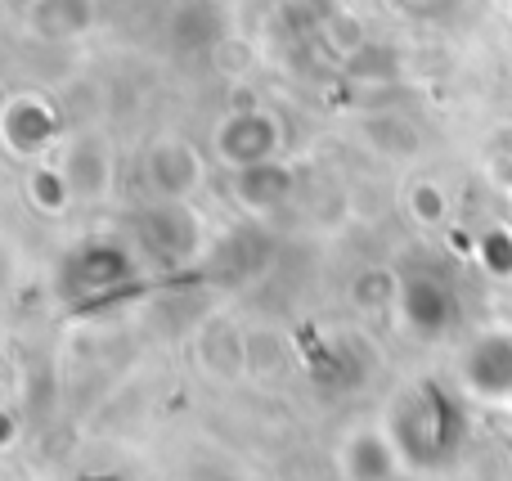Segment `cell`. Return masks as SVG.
<instances>
[{
    "label": "cell",
    "instance_id": "6da1fadb",
    "mask_svg": "<svg viewBox=\"0 0 512 481\" xmlns=\"http://www.w3.org/2000/svg\"><path fill=\"white\" fill-rule=\"evenodd\" d=\"M63 176H68L72 194L81 198H104L113 185V158H108L104 140H72L68 158H63Z\"/></svg>",
    "mask_w": 512,
    "mask_h": 481
},
{
    "label": "cell",
    "instance_id": "7a4b0ae2",
    "mask_svg": "<svg viewBox=\"0 0 512 481\" xmlns=\"http://www.w3.org/2000/svg\"><path fill=\"white\" fill-rule=\"evenodd\" d=\"M149 171H153V185L167 198H185L198 185V176H203V158L185 140H162L149 158Z\"/></svg>",
    "mask_w": 512,
    "mask_h": 481
},
{
    "label": "cell",
    "instance_id": "3957f363",
    "mask_svg": "<svg viewBox=\"0 0 512 481\" xmlns=\"http://www.w3.org/2000/svg\"><path fill=\"white\" fill-rule=\"evenodd\" d=\"M346 477L351 481H382L391 473V455H387V441L373 437V432H355L346 441Z\"/></svg>",
    "mask_w": 512,
    "mask_h": 481
},
{
    "label": "cell",
    "instance_id": "277c9868",
    "mask_svg": "<svg viewBox=\"0 0 512 481\" xmlns=\"http://www.w3.org/2000/svg\"><path fill=\"white\" fill-rule=\"evenodd\" d=\"M32 198H36L41 212H63L68 198H72V185H68V176H63V167H41L36 171L32 176Z\"/></svg>",
    "mask_w": 512,
    "mask_h": 481
}]
</instances>
